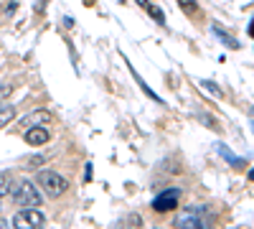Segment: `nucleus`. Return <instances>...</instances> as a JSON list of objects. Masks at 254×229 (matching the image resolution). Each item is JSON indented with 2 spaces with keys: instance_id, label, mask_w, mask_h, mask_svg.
<instances>
[{
  "instance_id": "nucleus-1",
  "label": "nucleus",
  "mask_w": 254,
  "mask_h": 229,
  "mask_svg": "<svg viewBox=\"0 0 254 229\" xmlns=\"http://www.w3.org/2000/svg\"><path fill=\"white\" fill-rule=\"evenodd\" d=\"M176 227L178 229H214V217L208 214V209H183L176 219Z\"/></svg>"
},
{
  "instance_id": "nucleus-2",
  "label": "nucleus",
  "mask_w": 254,
  "mask_h": 229,
  "mask_svg": "<svg viewBox=\"0 0 254 229\" xmlns=\"http://www.w3.org/2000/svg\"><path fill=\"white\" fill-rule=\"evenodd\" d=\"M38 183H41V189L46 191V196H51V199H59L69 189L66 178H64L61 173H56V171H38Z\"/></svg>"
},
{
  "instance_id": "nucleus-3",
  "label": "nucleus",
  "mask_w": 254,
  "mask_h": 229,
  "mask_svg": "<svg viewBox=\"0 0 254 229\" xmlns=\"http://www.w3.org/2000/svg\"><path fill=\"white\" fill-rule=\"evenodd\" d=\"M13 227L15 229H44V214L36 206H26L23 212H18L13 217Z\"/></svg>"
},
{
  "instance_id": "nucleus-4",
  "label": "nucleus",
  "mask_w": 254,
  "mask_h": 229,
  "mask_svg": "<svg viewBox=\"0 0 254 229\" xmlns=\"http://www.w3.org/2000/svg\"><path fill=\"white\" fill-rule=\"evenodd\" d=\"M13 201L18 206H38L41 204V194L36 191V186L31 181H20L13 191Z\"/></svg>"
},
{
  "instance_id": "nucleus-5",
  "label": "nucleus",
  "mask_w": 254,
  "mask_h": 229,
  "mask_svg": "<svg viewBox=\"0 0 254 229\" xmlns=\"http://www.w3.org/2000/svg\"><path fill=\"white\" fill-rule=\"evenodd\" d=\"M178 196H181V191L178 189H168V191H163L155 201H153V209L155 212H173L176 206H178Z\"/></svg>"
},
{
  "instance_id": "nucleus-6",
  "label": "nucleus",
  "mask_w": 254,
  "mask_h": 229,
  "mask_svg": "<svg viewBox=\"0 0 254 229\" xmlns=\"http://www.w3.org/2000/svg\"><path fill=\"white\" fill-rule=\"evenodd\" d=\"M49 138H51V133L46 130V128H28V133H26V143L28 145H44V143H49Z\"/></svg>"
},
{
  "instance_id": "nucleus-7",
  "label": "nucleus",
  "mask_w": 254,
  "mask_h": 229,
  "mask_svg": "<svg viewBox=\"0 0 254 229\" xmlns=\"http://www.w3.org/2000/svg\"><path fill=\"white\" fill-rule=\"evenodd\" d=\"M214 33H216V36L224 41V44H226L229 49H239V41H237V38H231V36H229V33H226V31L219 26V23H214Z\"/></svg>"
},
{
  "instance_id": "nucleus-8",
  "label": "nucleus",
  "mask_w": 254,
  "mask_h": 229,
  "mask_svg": "<svg viewBox=\"0 0 254 229\" xmlns=\"http://www.w3.org/2000/svg\"><path fill=\"white\" fill-rule=\"evenodd\" d=\"M216 151H219V155H221V158H226L231 165H237V168H242V165H244V160H242V158H237V155H231V151L226 148V145H216Z\"/></svg>"
},
{
  "instance_id": "nucleus-9",
  "label": "nucleus",
  "mask_w": 254,
  "mask_h": 229,
  "mask_svg": "<svg viewBox=\"0 0 254 229\" xmlns=\"http://www.w3.org/2000/svg\"><path fill=\"white\" fill-rule=\"evenodd\" d=\"M122 229H142V217L140 214H127V219L122 222Z\"/></svg>"
},
{
  "instance_id": "nucleus-10",
  "label": "nucleus",
  "mask_w": 254,
  "mask_h": 229,
  "mask_svg": "<svg viewBox=\"0 0 254 229\" xmlns=\"http://www.w3.org/2000/svg\"><path fill=\"white\" fill-rule=\"evenodd\" d=\"M137 5H140V8H145L147 13H150V15L158 20V23H163V20H165V18H163V13H160V10H158L153 3H147V0H137Z\"/></svg>"
},
{
  "instance_id": "nucleus-11",
  "label": "nucleus",
  "mask_w": 254,
  "mask_h": 229,
  "mask_svg": "<svg viewBox=\"0 0 254 229\" xmlns=\"http://www.w3.org/2000/svg\"><path fill=\"white\" fill-rule=\"evenodd\" d=\"M13 117H15V110L13 107H0V128H5Z\"/></svg>"
},
{
  "instance_id": "nucleus-12",
  "label": "nucleus",
  "mask_w": 254,
  "mask_h": 229,
  "mask_svg": "<svg viewBox=\"0 0 254 229\" xmlns=\"http://www.w3.org/2000/svg\"><path fill=\"white\" fill-rule=\"evenodd\" d=\"M10 191V176L8 173H0V199Z\"/></svg>"
},
{
  "instance_id": "nucleus-13",
  "label": "nucleus",
  "mask_w": 254,
  "mask_h": 229,
  "mask_svg": "<svg viewBox=\"0 0 254 229\" xmlns=\"http://www.w3.org/2000/svg\"><path fill=\"white\" fill-rule=\"evenodd\" d=\"M201 87H203V89H208V92L214 94V97H221V89L214 84V81H201Z\"/></svg>"
},
{
  "instance_id": "nucleus-14",
  "label": "nucleus",
  "mask_w": 254,
  "mask_h": 229,
  "mask_svg": "<svg viewBox=\"0 0 254 229\" xmlns=\"http://www.w3.org/2000/svg\"><path fill=\"white\" fill-rule=\"evenodd\" d=\"M181 5H186V10L188 13H196V0H178Z\"/></svg>"
},
{
  "instance_id": "nucleus-15",
  "label": "nucleus",
  "mask_w": 254,
  "mask_h": 229,
  "mask_svg": "<svg viewBox=\"0 0 254 229\" xmlns=\"http://www.w3.org/2000/svg\"><path fill=\"white\" fill-rule=\"evenodd\" d=\"M0 229H8V224H5L3 219H0Z\"/></svg>"
}]
</instances>
